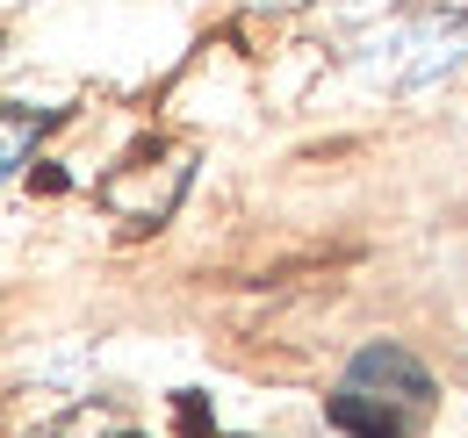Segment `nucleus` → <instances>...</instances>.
<instances>
[{
  "label": "nucleus",
  "instance_id": "f257e3e1",
  "mask_svg": "<svg viewBox=\"0 0 468 438\" xmlns=\"http://www.w3.org/2000/svg\"><path fill=\"white\" fill-rule=\"evenodd\" d=\"M432 402H440V388H432V374L410 360L404 345H367L339 374L324 410H332V424L346 438H418L425 417H432Z\"/></svg>",
  "mask_w": 468,
  "mask_h": 438
},
{
  "label": "nucleus",
  "instance_id": "7ed1b4c3",
  "mask_svg": "<svg viewBox=\"0 0 468 438\" xmlns=\"http://www.w3.org/2000/svg\"><path fill=\"white\" fill-rule=\"evenodd\" d=\"M51 438H144V432H137L130 417H116V410H72Z\"/></svg>",
  "mask_w": 468,
  "mask_h": 438
},
{
  "label": "nucleus",
  "instance_id": "f03ea898",
  "mask_svg": "<svg viewBox=\"0 0 468 438\" xmlns=\"http://www.w3.org/2000/svg\"><path fill=\"white\" fill-rule=\"evenodd\" d=\"M180 180H187V151H144V159H130L122 172L101 180V202L116 209L122 223H166V209L180 202Z\"/></svg>",
  "mask_w": 468,
  "mask_h": 438
},
{
  "label": "nucleus",
  "instance_id": "20e7f679",
  "mask_svg": "<svg viewBox=\"0 0 468 438\" xmlns=\"http://www.w3.org/2000/svg\"><path fill=\"white\" fill-rule=\"evenodd\" d=\"M0 159H7V172L29 159V109H22V101L7 109V151H0Z\"/></svg>",
  "mask_w": 468,
  "mask_h": 438
}]
</instances>
